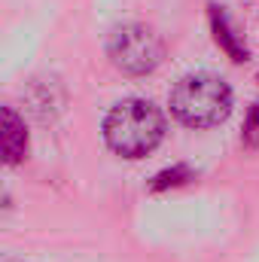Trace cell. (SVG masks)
<instances>
[{
  "mask_svg": "<svg viewBox=\"0 0 259 262\" xmlns=\"http://www.w3.org/2000/svg\"><path fill=\"white\" fill-rule=\"evenodd\" d=\"M165 137V116L153 101L128 98L119 101L104 119V140L122 159L149 156Z\"/></svg>",
  "mask_w": 259,
  "mask_h": 262,
  "instance_id": "obj_1",
  "label": "cell"
},
{
  "mask_svg": "<svg viewBox=\"0 0 259 262\" xmlns=\"http://www.w3.org/2000/svg\"><path fill=\"white\" fill-rule=\"evenodd\" d=\"M171 113L189 128L220 125L232 113V89L213 73H189L171 89Z\"/></svg>",
  "mask_w": 259,
  "mask_h": 262,
  "instance_id": "obj_2",
  "label": "cell"
},
{
  "mask_svg": "<svg viewBox=\"0 0 259 262\" xmlns=\"http://www.w3.org/2000/svg\"><path fill=\"white\" fill-rule=\"evenodd\" d=\"M165 46L159 40V34L140 21H125L116 25L107 37V58L110 64L128 76H143L153 73L162 64Z\"/></svg>",
  "mask_w": 259,
  "mask_h": 262,
  "instance_id": "obj_3",
  "label": "cell"
},
{
  "mask_svg": "<svg viewBox=\"0 0 259 262\" xmlns=\"http://www.w3.org/2000/svg\"><path fill=\"white\" fill-rule=\"evenodd\" d=\"M207 18H210V31H213L217 46H220V49H223V52H226L235 64L247 61V58H250V49H247L244 37L238 34V28L232 25L229 12H226L220 3H210V6H207Z\"/></svg>",
  "mask_w": 259,
  "mask_h": 262,
  "instance_id": "obj_4",
  "label": "cell"
},
{
  "mask_svg": "<svg viewBox=\"0 0 259 262\" xmlns=\"http://www.w3.org/2000/svg\"><path fill=\"white\" fill-rule=\"evenodd\" d=\"M25 152H28L25 119L15 110L0 107V165H15L25 159Z\"/></svg>",
  "mask_w": 259,
  "mask_h": 262,
  "instance_id": "obj_5",
  "label": "cell"
},
{
  "mask_svg": "<svg viewBox=\"0 0 259 262\" xmlns=\"http://www.w3.org/2000/svg\"><path fill=\"white\" fill-rule=\"evenodd\" d=\"M195 174L189 165H174V168H165V171H159L156 177H153V183H149V189H156V192H162V189H174V186H183V183H189Z\"/></svg>",
  "mask_w": 259,
  "mask_h": 262,
  "instance_id": "obj_6",
  "label": "cell"
},
{
  "mask_svg": "<svg viewBox=\"0 0 259 262\" xmlns=\"http://www.w3.org/2000/svg\"><path fill=\"white\" fill-rule=\"evenodd\" d=\"M241 140H244L247 146H259V104H250V110H247Z\"/></svg>",
  "mask_w": 259,
  "mask_h": 262,
  "instance_id": "obj_7",
  "label": "cell"
},
{
  "mask_svg": "<svg viewBox=\"0 0 259 262\" xmlns=\"http://www.w3.org/2000/svg\"><path fill=\"white\" fill-rule=\"evenodd\" d=\"M0 262H15V259H0Z\"/></svg>",
  "mask_w": 259,
  "mask_h": 262,
  "instance_id": "obj_8",
  "label": "cell"
}]
</instances>
